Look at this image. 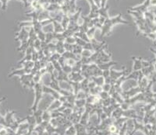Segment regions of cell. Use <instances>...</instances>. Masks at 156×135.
Wrapping results in <instances>:
<instances>
[{
	"label": "cell",
	"instance_id": "obj_17",
	"mask_svg": "<svg viewBox=\"0 0 156 135\" xmlns=\"http://www.w3.org/2000/svg\"><path fill=\"white\" fill-rule=\"evenodd\" d=\"M62 105H63V102H62L60 99H54L53 102H52L51 105H50L47 110L50 111V112L56 110H58L60 107H61Z\"/></svg>",
	"mask_w": 156,
	"mask_h": 135
},
{
	"label": "cell",
	"instance_id": "obj_29",
	"mask_svg": "<svg viewBox=\"0 0 156 135\" xmlns=\"http://www.w3.org/2000/svg\"><path fill=\"white\" fill-rule=\"evenodd\" d=\"M42 31H43L45 33H53L54 27H53V25H52V22L50 23V24L46 25V26H44V27H42Z\"/></svg>",
	"mask_w": 156,
	"mask_h": 135
},
{
	"label": "cell",
	"instance_id": "obj_19",
	"mask_svg": "<svg viewBox=\"0 0 156 135\" xmlns=\"http://www.w3.org/2000/svg\"><path fill=\"white\" fill-rule=\"evenodd\" d=\"M89 79L92 80L93 82H95L96 86H102L103 85L105 84V78L103 77L102 75L101 76H96V77H91Z\"/></svg>",
	"mask_w": 156,
	"mask_h": 135
},
{
	"label": "cell",
	"instance_id": "obj_1",
	"mask_svg": "<svg viewBox=\"0 0 156 135\" xmlns=\"http://www.w3.org/2000/svg\"><path fill=\"white\" fill-rule=\"evenodd\" d=\"M129 24V22L125 20H123V17H122V13H119L116 17H109V18L105 19V22L103 23L102 27L101 28V37H106V36H109L110 33H111L112 29L113 27H115L116 24Z\"/></svg>",
	"mask_w": 156,
	"mask_h": 135
},
{
	"label": "cell",
	"instance_id": "obj_34",
	"mask_svg": "<svg viewBox=\"0 0 156 135\" xmlns=\"http://www.w3.org/2000/svg\"><path fill=\"white\" fill-rule=\"evenodd\" d=\"M82 62L81 61H78L77 62L76 65L72 68V72H81V68H82Z\"/></svg>",
	"mask_w": 156,
	"mask_h": 135
},
{
	"label": "cell",
	"instance_id": "obj_25",
	"mask_svg": "<svg viewBox=\"0 0 156 135\" xmlns=\"http://www.w3.org/2000/svg\"><path fill=\"white\" fill-rule=\"evenodd\" d=\"M74 37H77L80 39L83 40V41H86V42H91V41L89 40V38L87 36V33H84V32H80V31H78L77 33H74Z\"/></svg>",
	"mask_w": 156,
	"mask_h": 135
},
{
	"label": "cell",
	"instance_id": "obj_5",
	"mask_svg": "<svg viewBox=\"0 0 156 135\" xmlns=\"http://www.w3.org/2000/svg\"><path fill=\"white\" fill-rule=\"evenodd\" d=\"M33 77L34 75L31 73L26 74V75L20 76V80H21V84L24 86V87H26V88L33 89L34 86H35V82L33 81Z\"/></svg>",
	"mask_w": 156,
	"mask_h": 135
},
{
	"label": "cell",
	"instance_id": "obj_46",
	"mask_svg": "<svg viewBox=\"0 0 156 135\" xmlns=\"http://www.w3.org/2000/svg\"><path fill=\"white\" fill-rule=\"evenodd\" d=\"M102 76L104 77V78L107 79L110 77V70H104L102 71Z\"/></svg>",
	"mask_w": 156,
	"mask_h": 135
},
{
	"label": "cell",
	"instance_id": "obj_7",
	"mask_svg": "<svg viewBox=\"0 0 156 135\" xmlns=\"http://www.w3.org/2000/svg\"><path fill=\"white\" fill-rule=\"evenodd\" d=\"M31 71H32V70L28 68L21 66V68H20L13 70V71L9 75V78H11V77H13V76H19V77H20V76L26 75V74L31 73Z\"/></svg>",
	"mask_w": 156,
	"mask_h": 135
},
{
	"label": "cell",
	"instance_id": "obj_50",
	"mask_svg": "<svg viewBox=\"0 0 156 135\" xmlns=\"http://www.w3.org/2000/svg\"><path fill=\"white\" fill-rule=\"evenodd\" d=\"M150 6H156V0H150Z\"/></svg>",
	"mask_w": 156,
	"mask_h": 135
},
{
	"label": "cell",
	"instance_id": "obj_16",
	"mask_svg": "<svg viewBox=\"0 0 156 135\" xmlns=\"http://www.w3.org/2000/svg\"><path fill=\"white\" fill-rule=\"evenodd\" d=\"M116 65H117L116 62L110 61V62H105V63L98 65V66H99V68L102 70V71H104V70H110L111 68H113V67H114V66Z\"/></svg>",
	"mask_w": 156,
	"mask_h": 135
},
{
	"label": "cell",
	"instance_id": "obj_31",
	"mask_svg": "<svg viewBox=\"0 0 156 135\" xmlns=\"http://www.w3.org/2000/svg\"><path fill=\"white\" fill-rule=\"evenodd\" d=\"M76 133L77 131L76 128H75V126H74V124H72L66 129L64 135H76Z\"/></svg>",
	"mask_w": 156,
	"mask_h": 135
},
{
	"label": "cell",
	"instance_id": "obj_40",
	"mask_svg": "<svg viewBox=\"0 0 156 135\" xmlns=\"http://www.w3.org/2000/svg\"><path fill=\"white\" fill-rule=\"evenodd\" d=\"M99 96H100V98L102 100H104L105 99H108L109 97H110V95L108 92H105V91H102L99 94Z\"/></svg>",
	"mask_w": 156,
	"mask_h": 135
},
{
	"label": "cell",
	"instance_id": "obj_28",
	"mask_svg": "<svg viewBox=\"0 0 156 135\" xmlns=\"http://www.w3.org/2000/svg\"><path fill=\"white\" fill-rule=\"evenodd\" d=\"M102 91V86H96L94 88L91 89L90 91H89V94L90 95H94V96H96V95H99L101 92Z\"/></svg>",
	"mask_w": 156,
	"mask_h": 135
},
{
	"label": "cell",
	"instance_id": "obj_11",
	"mask_svg": "<svg viewBox=\"0 0 156 135\" xmlns=\"http://www.w3.org/2000/svg\"><path fill=\"white\" fill-rule=\"evenodd\" d=\"M133 60V71H141L142 69L141 57H132Z\"/></svg>",
	"mask_w": 156,
	"mask_h": 135
},
{
	"label": "cell",
	"instance_id": "obj_14",
	"mask_svg": "<svg viewBox=\"0 0 156 135\" xmlns=\"http://www.w3.org/2000/svg\"><path fill=\"white\" fill-rule=\"evenodd\" d=\"M42 86H49L52 82V74L49 73V72H45L43 75L41 76V82Z\"/></svg>",
	"mask_w": 156,
	"mask_h": 135
},
{
	"label": "cell",
	"instance_id": "obj_2",
	"mask_svg": "<svg viewBox=\"0 0 156 135\" xmlns=\"http://www.w3.org/2000/svg\"><path fill=\"white\" fill-rule=\"evenodd\" d=\"M34 90H35V101H34L33 106L31 107L30 110H31V113L34 112L35 111L37 110L38 109V105L39 102L42 98V96H43V86L41 85V82H38V83H35V86H34Z\"/></svg>",
	"mask_w": 156,
	"mask_h": 135
},
{
	"label": "cell",
	"instance_id": "obj_6",
	"mask_svg": "<svg viewBox=\"0 0 156 135\" xmlns=\"http://www.w3.org/2000/svg\"><path fill=\"white\" fill-rule=\"evenodd\" d=\"M127 75H128L127 70V69L121 70V71H116L114 68H111L110 69V78H111L113 83H115L116 81L119 79L123 76Z\"/></svg>",
	"mask_w": 156,
	"mask_h": 135
},
{
	"label": "cell",
	"instance_id": "obj_12",
	"mask_svg": "<svg viewBox=\"0 0 156 135\" xmlns=\"http://www.w3.org/2000/svg\"><path fill=\"white\" fill-rule=\"evenodd\" d=\"M15 111H9V112H7V113H6V117H4L5 119V121H6V124H7V127H10L11 124H13V123H14L15 121L17 120L16 119L14 118V117H13V115L15 114Z\"/></svg>",
	"mask_w": 156,
	"mask_h": 135
},
{
	"label": "cell",
	"instance_id": "obj_38",
	"mask_svg": "<svg viewBox=\"0 0 156 135\" xmlns=\"http://www.w3.org/2000/svg\"><path fill=\"white\" fill-rule=\"evenodd\" d=\"M73 112V109L71 108H65L63 110V111L62 112V113L63 114V116L65 117H66V118H68V117H70V115H71V113Z\"/></svg>",
	"mask_w": 156,
	"mask_h": 135
},
{
	"label": "cell",
	"instance_id": "obj_21",
	"mask_svg": "<svg viewBox=\"0 0 156 135\" xmlns=\"http://www.w3.org/2000/svg\"><path fill=\"white\" fill-rule=\"evenodd\" d=\"M108 9H109V6L106 5L103 8H99V15L100 17H102L104 19L109 18V13H108Z\"/></svg>",
	"mask_w": 156,
	"mask_h": 135
},
{
	"label": "cell",
	"instance_id": "obj_48",
	"mask_svg": "<svg viewBox=\"0 0 156 135\" xmlns=\"http://www.w3.org/2000/svg\"><path fill=\"white\" fill-rule=\"evenodd\" d=\"M106 2H107V0H101L100 8H103V7H105V6H106Z\"/></svg>",
	"mask_w": 156,
	"mask_h": 135
},
{
	"label": "cell",
	"instance_id": "obj_8",
	"mask_svg": "<svg viewBox=\"0 0 156 135\" xmlns=\"http://www.w3.org/2000/svg\"><path fill=\"white\" fill-rule=\"evenodd\" d=\"M150 7V0H145V2L143 4L140 5L138 6H134V7H130L128 9V10L130 11H135V12H139L144 13L147 12L148 8Z\"/></svg>",
	"mask_w": 156,
	"mask_h": 135
},
{
	"label": "cell",
	"instance_id": "obj_30",
	"mask_svg": "<svg viewBox=\"0 0 156 135\" xmlns=\"http://www.w3.org/2000/svg\"><path fill=\"white\" fill-rule=\"evenodd\" d=\"M86 105V99H77L74 102V106L78 108L80 107H84Z\"/></svg>",
	"mask_w": 156,
	"mask_h": 135
},
{
	"label": "cell",
	"instance_id": "obj_4",
	"mask_svg": "<svg viewBox=\"0 0 156 135\" xmlns=\"http://www.w3.org/2000/svg\"><path fill=\"white\" fill-rule=\"evenodd\" d=\"M31 27H26L21 28L18 31L16 37V41H19L21 44H24L28 42L29 39V30Z\"/></svg>",
	"mask_w": 156,
	"mask_h": 135
},
{
	"label": "cell",
	"instance_id": "obj_20",
	"mask_svg": "<svg viewBox=\"0 0 156 135\" xmlns=\"http://www.w3.org/2000/svg\"><path fill=\"white\" fill-rule=\"evenodd\" d=\"M89 80H90L89 78H84V80H82L80 82V89L86 92L87 94H89V91H90V89L88 88Z\"/></svg>",
	"mask_w": 156,
	"mask_h": 135
},
{
	"label": "cell",
	"instance_id": "obj_51",
	"mask_svg": "<svg viewBox=\"0 0 156 135\" xmlns=\"http://www.w3.org/2000/svg\"><path fill=\"white\" fill-rule=\"evenodd\" d=\"M150 51H152V53H153L155 54V61H156V49H154V48H152V47H151Z\"/></svg>",
	"mask_w": 156,
	"mask_h": 135
},
{
	"label": "cell",
	"instance_id": "obj_23",
	"mask_svg": "<svg viewBox=\"0 0 156 135\" xmlns=\"http://www.w3.org/2000/svg\"><path fill=\"white\" fill-rule=\"evenodd\" d=\"M52 25H53V27H54V33H62L64 31V29L63 28V27H62V25L60 22L53 20L52 21Z\"/></svg>",
	"mask_w": 156,
	"mask_h": 135
},
{
	"label": "cell",
	"instance_id": "obj_15",
	"mask_svg": "<svg viewBox=\"0 0 156 135\" xmlns=\"http://www.w3.org/2000/svg\"><path fill=\"white\" fill-rule=\"evenodd\" d=\"M123 117H126L127 119H137V117H138L137 111L131 108L124 110L123 112Z\"/></svg>",
	"mask_w": 156,
	"mask_h": 135
},
{
	"label": "cell",
	"instance_id": "obj_27",
	"mask_svg": "<svg viewBox=\"0 0 156 135\" xmlns=\"http://www.w3.org/2000/svg\"><path fill=\"white\" fill-rule=\"evenodd\" d=\"M51 119H52L51 112L49 110L44 111L43 113H42V121H45V122L49 123L50 120H51Z\"/></svg>",
	"mask_w": 156,
	"mask_h": 135
},
{
	"label": "cell",
	"instance_id": "obj_33",
	"mask_svg": "<svg viewBox=\"0 0 156 135\" xmlns=\"http://www.w3.org/2000/svg\"><path fill=\"white\" fill-rule=\"evenodd\" d=\"M94 51H91V50H87V49H83L82 52L80 54L81 57H85V58H88L91 56L92 55Z\"/></svg>",
	"mask_w": 156,
	"mask_h": 135
},
{
	"label": "cell",
	"instance_id": "obj_47",
	"mask_svg": "<svg viewBox=\"0 0 156 135\" xmlns=\"http://www.w3.org/2000/svg\"><path fill=\"white\" fill-rule=\"evenodd\" d=\"M131 135H146L142 130H134Z\"/></svg>",
	"mask_w": 156,
	"mask_h": 135
},
{
	"label": "cell",
	"instance_id": "obj_44",
	"mask_svg": "<svg viewBox=\"0 0 156 135\" xmlns=\"http://www.w3.org/2000/svg\"><path fill=\"white\" fill-rule=\"evenodd\" d=\"M64 47L66 51H71L72 52L74 49V44H66L64 42Z\"/></svg>",
	"mask_w": 156,
	"mask_h": 135
},
{
	"label": "cell",
	"instance_id": "obj_10",
	"mask_svg": "<svg viewBox=\"0 0 156 135\" xmlns=\"http://www.w3.org/2000/svg\"><path fill=\"white\" fill-rule=\"evenodd\" d=\"M43 93H47V94L51 95L55 98V99H59L60 98V96H61V95L57 91H56L53 89H52L49 86H43Z\"/></svg>",
	"mask_w": 156,
	"mask_h": 135
},
{
	"label": "cell",
	"instance_id": "obj_22",
	"mask_svg": "<svg viewBox=\"0 0 156 135\" xmlns=\"http://www.w3.org/2000/svg\"><path fill=\"white\" fill-rule=\"evenodd\" d=\"M56 53L60 54L61 55L66 51L64 47V41H58L56 44Z\"/></svg>",
	"mask_w": 156,
	"mask_h": 135
},
{
	"label": "cell",
	"instance_id": "obj_36",
	"mask_svg": "<svg viewBox=\"0 0 156 135\" xmlns=\"http://www.w3.org/2000/svg\"><path fill=\"white\" fill-rule=\"evenodd\" d=\"M34 48L37 51H41V41L38 38H37L34 42Z\"/></svg>",
	"mask_w": 156,
	"mask_h": 135
},
{
	"label": "cell",
	"instance_id": "obj_42",
	"mask_svg": "<svg viewBox=\"0 0 156 135\" xmlns=\"http://www.w3.org/2000/svg\"><path fill=\"white\" fill-rule=\"evenodd\" d=\"M77 63V61H75L74 59H72V58H67L66 59V65H67L68 66L73 68Z\"/></svg>",
	"mask_w": 156,
	"mask_h": 135
},
{
	"label": "cell",
	"instance_id": "obj_39",
	"mask_svg": "<svg viewBox=\"0 0 156 135\" xmlns=\"http://www.w3.org/2000/svg\"><path fill=\"white\" fill-rule=\"evenodd\" d=\"M64 42L66 44H76V37L73 36V37H66Z\"/></svg>",
	"mask_w": 156,
	"mask_h": 135
},
{
	"label": "cell",
	"instance_id": "obj_45",
	"mask_svg": "<svg viewBox=\"0 0 156 135\" xmlns=\"http://www.w3.org/2000/svg\"><path fill=\"white\" fill-rule=\"evenodd\" d=\"M150 82H151V88H150L151 92H152L153 94H155V93H156V82H152V81H150Z\"/></svg>",
	"mask_w": 156,
	"mask_h": 135
},
{
	"label": "cell",
	"instance_id": "obj_35",
	"mask_svg": "<svg viewBox=\"0 0 156 135\" xmlns=\"http://www.w3.org/2000/svg\"><path fill=\"white\" fill-rule=\"evenodd\" d=\"M88 96V94H87L86 92H84V91L81 89H80L76 95H75L77 99H86Z\"/></svg>",
	"mask_w": 156,
	"mask_h": 135
},
{
	"label": "cell",
	"instance_id": "obj_13",
	"mask_svg": "<svg viewBox=\"0 0 156 135\" xmlns=\"http://www.w3.org/2000/svg\"><path fill=\"white\" fill-rule=\"evenodd\" d=\"M76 128V135H88V131L85 125H83L81 123H78L76 124H74Z\"/></svg>",
	"mask_w": 156,
	"mask_h": 135
},
{
	"label": "cell",
	"instance_id": "obj_3",
	"mask_svg": "<svg viewBox=\"0 0 156 135\" xmlns=\"http://www.w3.org/2000/svg\"><path fill=\"white\" fill-rule=\"evenodd\" d=\"M54 99H55V98L52 96H51V95L47 94V93H43L42 98H41L38 105L37 110L43 111V112L47 110L52 102H53Z\"/></svg>",
	"mask_w": 156,
	"mask_h": 135
},
{
	"label": "cell",
	"instance_id": "obj_32",
	"mask_svg": "<svg viewBox=\"0 0 156 135\" xmlns=\"http://www.w3.org/2000/svg\"><path fill=\"white\" fill-rule=\"evenodd\" d=\"M83 51V47L80 45L77 44H74V49H73V53L75 54H77V55H80V54Z\"/></svg>",
	"mask_w": 156,
	"mask_h": 135
},
{
	"label": "cell",
	"instance_id": "obj_37",
	"mask_svg": "<svg viewBox=\"0 0 156 135\" xmlns=\"http://www.w3.org/2000/svg\"><path fill=\"white\" fill-rule=\"evenodd\" d=\"M6 97H3V98L0 99V103L2 102H3L4 100H6ZM0 125L1 126H3V127H7V124H6V121H5V119L4 117H2L1 115H0Z\"/></svg>",
	"mask_w": 156,
	"mask_h": 135
},
{
	"label": "cell",
	"instance_id": "obj_43",
	"mask_svg": "<svg viewBox=\"0 0 156 135\" xmlns=\"http://www.w3.org/2000/svg\"><path fill=\"white\" fill-rule=\"evenodd\" d=\"M112 86H113V85L110 84V83H105V84L102 86V91L109 92L110 91V89H111Z\"/></svg>",
	"mask_w": 156,
	"mask_h": 135
},
{
	"label": "cell",
	"instance_id": "obj_9",
	"mask_svg": "<svg viewBox=\"0 0 156 135\" xmlns=\"http://www.w3.org/2000/svg\"><path fill=\"white\" fill-rule=\"evenodd\" d=\"M68 78L71 82H80L82 80H84V77L82 75L81 72H72L68 75Z\"/></svg>",
	"mask_w": 156,
	"mask_h": 135
},
{
	"label": "cell",
	"instance_id": "obj_26",
	"mask_svg": "<svg viewBox=\"0 0 156 135\" xmlns=\"http://www.w3.org/2000/svg\"><path fill=\"white\" fill-rule=\"evenodd\" d=\"M69 22H70V17H69L68 15L65 14L63 16V19H62L61 22H60L62 25V27H63V28L64 29V30L67 29L68 25H69Z\"/></svg>",
	"mask_w": 156,
	"mask_h": 135
},
{
	"label": "cell",
	"instance_id": "obj_49",
	"mask_svg": "<svg viewBox=\"0 0 156 135\" xmlns=\"http://www.w3.org/2000/svg\"><path fill=\"white\" fill-rule=\"evenodd\" d=\"M94 1V2H95V4L99 8H100V6H101V0H93Z\"/></svg>",
	"mask_w": 156,
	"mask_h": 135
},
{
	"label": "cell",
	"instance_id": "obj_24",
	"mask_svg": "<svg viewBox=\"0 0 156 135\" xmlns=\"http://www.w3.org/2000/svg\"><path fill=\"white\" fill-rule=\"evenodd\" d=\"M97 30H98V29H97V27H91V28H89L88 30V31L86 32L87 36H88V37L90 41H91V40H93V39H95V33H96Z\"/></svg>",
	"mask_w": 156,
	"mask_h": 135
},
{
	"label": "cell",
	"instance_id": "obj_41",
	"mask_svg": "<svg viewBox=\"0 0 156 135\" xmlns=\"http://www.w3.org/2000/svg\"><path fill=\"white\" fill-rule=\"evenodd\" d=\"M60 57H61V54H58L56 52V53L53 54L49 58V62H52V61H58Z\"/></svg>",
	"mask_w": 156,
	"mask_h": 135
},
{
	"label": "cell",
	"instance_id": "obj_18",
	"mask_svg": "<svg viewBox=\"0 0 156 135\" xmlns=\"http://www.w3.org/2000/svg\"><path fill=\"white\" fill-rule=\"evenodd\" d=\"M123 110L120 108V107H117L115 110L112 112L111 117H112L114 120H117V119L120 118V117H123Z\"/></svg>",
	"mask_w": 156,
	"mask_h": 135
}]
</instances>
